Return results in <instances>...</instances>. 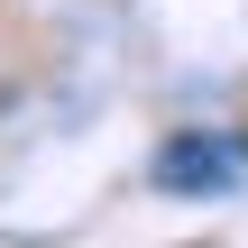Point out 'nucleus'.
Masks as SVG:
<instances>
[{"mask_svg":"<svg viewBox=\"0 0 248 248\" xmlns=\"http://www.w3.org/2000/svg\"><path fill=\"white\" fill-rule=\"evenodd\" d=\"M147 184L156 193H248V147L221 138V129H184V138L156 147Z\"/></svg>","mask_w":248,"mask_h":248,"instance_id":"1","label":"nucleus"}]
</instances>
